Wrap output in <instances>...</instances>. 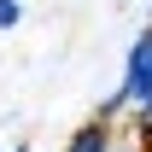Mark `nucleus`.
<instances>
[{"label":"nucleus","mask_w":152,"mask_h":152,"mask_svg":"<svg viewBox=\"0 0 152 152\" xmlns=\"http://www.w3.org/2000/svg\"><path fill=\"white\" fill-rule=\"evenodd\" d=\"M123 94L134 99V105H146L152 111V35L134 41V53H129V82H123Z\"/></svg>","instance_id":"obj_1"},{"label":"nucleus","mask_w":152,"mask_h":152,"mask_svg":"<svg viewBox=\"0 0 152 152\" xmlns=\"http://www.w3.org/2000/svg\"><path fill=\"white\" fill-rule=\"evenodd\" d=\"M18 152H23V146H18Z\"/></svg>","instance_id":"obj_4"},{"label":"nucleus","mask_w":152,"mask_h":152,"mask_svg":"<svg viewBox=\"0 0 152 152\" xmlns=\"http://www.w3.org/2000/svg\"><path fill=\"white\" fill-rule=\"evenodd\" d=\"M70 152H105V134H99V129H82V134H76V146Z\"/></svg>","instance_id":"obj_2"},{"label":"nucleus","mask_w":152,"mask_h":152,"mask_svg":"<svg viewBox=\"0 0 152 152\" xmlns=\"http://www.w3.org/2000/svg\"><path fill=\"white\" fill-rule=\"evenodd\" d=\"M18 23V0H0V29H12Z\"/></svg>","instance_id":"obj_3"}]
</instances>
